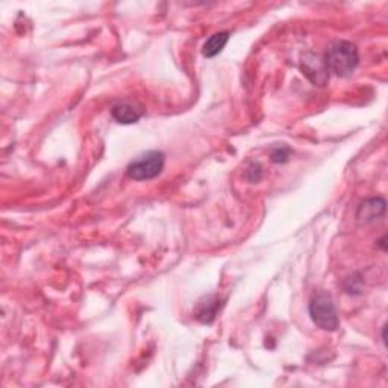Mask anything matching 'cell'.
I'll return each instance as SVG.
<instances>
[{
  "instance_id": "obj_1",
  "label": "cell",
  "mask_w": 388,
  "mask_h": 388,
  "mask_svg": "<svg viewBox=\"0 0 388 388\" xmlns=\"http://www.w3.org/2000/svg\"><path fill=\"white\" fill-rule=\"evenodd\" d=\"M323 61L329 75L349 76L360 63V55L356 46L349 41H336L326 50Z\"/></svg>"
},
{
  "instance_id": "obj_2",
  "label": "cell",
  "mask_w": 388,
  "mask_h": 388,
  "mask_svg": "<svg viewBox=\"0 0 388 388\" xmlns=\"http://www.w3.org/2000/svg\"><path fill=\"white\" fill-rule=\"evenodd\" d=\"M309 316L313 322L323 331H337L340 320L336 305L328 293H317L309 302Z\"/></svg>"
},
{
  "instance_id": "obj_3",
  "label": "cell",
  "mask_w": 388,
  "mask_h": 388,
  "mask_svg": "<svg viewBox=\"0 0 388 388\" xmlns=\"http://www.w3.org/2000/svg\"><path fill=\"white\" fill-rule=\"evenodd\" d=\"M164 162V153L158 151L147 152L130 162L126 168V175L134 181H149L161 175Z\"/></svg>"
},
{
  "instance_id": "obj_4",
  "label": "cell",
  "mask_w": 388,
  "mask_h": 388,
  "mask_svg": "<svg viewBox=\"0 0 388 388\" xmlns=\"http://www.w3.org/2000/svg\"><path fill=\"white\" fill-rule=\"evenodd\" d=\"M300 70L308 77V81L317 85V87H324L329 82V72L326 68L323 58L320 55H316L313 52L307 53L302 58Z\"/></svg>"
},
{
  "instance_id": "obj_5",
  "label": "cell",
  "mask_w": 388,
  "mask_h": 388,
  "mask_svg": "<svg viewBox=\"0 0 388 388\" xmlns=\"http://www.w3.org/2000/svg\"><path fill=\"white\" fill-rule=\"evenodd\" d=\"M385 200L382 197H375L369 199L366 202H362L358 208V213H356V219L360 223L369 224L375 223L376 220H381L385 214Z\"/></svg>"
},
{
  "instance_id": "obj_6",
  "label": "cell",
  "mask_w": 388,
  "mask_h": 388,
  "mask_svg": "<svg viewBox=\"0 0 388 388\" xmlns=\"http://www.w3.org/2000/svg\"><path fill=\"white\" fill-rule=\"evenodd\" d=\"M111 114L113 119L120 123V125H134L143 115L142 111L137 110V108L130 104H119L113 106Z\"/></svg>"
},
{
  "instance_id": "obj_7",
  "label": "cell",
  "mask_w": 388,
  "mask_h": 388,
  "mask_svg": "<svg viewBox=\"0 0 388 388\" xmlns=\"http://www.w3.org/2000/svg\"><path fill=\"white\" fill-rule=\"evenodd\" d=\"M228 41H229L228 30L217 32L208 38L206 43L204 44V49H202V53H204L205 58H214L224 49V46L228 44Z\"/></svg>"
},
{
  "instance_id": "obj_8",
  "label": "cell",
  "mask_w": 388,
  "mask_h": 388,
  "mask_svg": "<svg viewBox=\"0 0 388 388\" xmlns=\"http://www.w3.org/2000/svg\"><path fill=\"white\" fill-rule=\"evenodd\" d=\"M290 149L289 147H278V149H275L273 152H271L270 155V158L273 162H279V164H282V162H287L290 158Z\"/></svg>"
},
{
  "instance_id": "obj_9",
  "label": "cell",
  "mask_w": 388,
  "mask_h": 388,
  "mask_svg": "<svg viewBox=\"0 0 388 388\" xmlns=\"http://www.w3.org/2000/svg\"><path fill=\"white\" fill-rule=\"evenodd\" d=\"M247 176H249V180L252 182H257L261 180V176H262V170L258 164H253L249 170H247Z\"/></svg>"
}]
</instances>
